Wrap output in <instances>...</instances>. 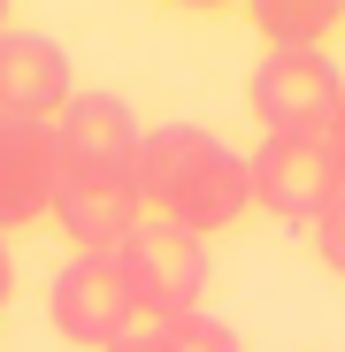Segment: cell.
Listing matches in <instances>:
<instances>
[{
    "label": "cell",
    "instance_id": "cell-1",
    "mask_svg": "<svg viewBox=\"0 0 345 352\" xmlns=\"http://www.w3.org/2000/svg\"><path fill=\"white\" fill-rule=\"evenodd\" d=\"M131 184H138V207L146 222H169L185 238H215L230 230L246 207H253V168L246 153H230L215 131L200 123H161L138 138V161H131Z\"/></svg>",
    "mask_w": 345,
    "mask_h": 352
},
{
    "label": "cell",
    "instance_id": "cell-2",
    "mask_svg": "<svg viewBox=\"0 0 345 352\" xmlns=\"http://www.w3.org/2000/svg\"><path fill=\"white\" fill-rule=\"evenodd\" d=\"M246 107H253L261 138H330L337 107H345V69L322 46H276L246 77Z\"/></svg>",
    "mask_w": 345,
    "mask_h": 352
},
{
    "label": "cell",
    "instance_id": "cell-3",
    "mask_svg": "<svg viewBox=\"0 0 345 352\" xmlns=\"http://www.w3.org/2000/svg\"><path fill=\"white\" fill-rule=\"evenodd\" d=\"M46 307H54V329L77 352H115L131 329H146L138 299H131V276H123V253H70Z\"/></svg>",
    "mask_w": 345,
    "mask_h": 352
},
{
    "label": "cell",
    "instance_id": "cell-4",
    "mask_svg": "<svg viewBox=\"0 0 345 352\" xmlns=\"http://www.w3.org/2000/svg\"><path fill=\"white\" fill-rule=\"evenodd\" d=\"M123 276H131L138 322L161 329V322H177V314H200L215 261H207L200 238H185V230H169V222H138V238L123 245Z\"/></svg>",
    "mask_w": 345,
    "mask_h": 352
},
{
    "label": "cell",
    "instance_id": "cell-5",
    "mask_svg": "<svg viewBox=\"0 0 345 352\" xmlns=\"http://www.w3.org/2000/svg\"><path fill=\"white\" fill-rule=\"evenodd\" d=\"M253 168V207H269L276 222H322L337 207V161H330V138H261V153L246 161Z\"/></svg>",
    "mask_w": 345,
    "mask_h": 352
},
{
    "label": "cell",
    "instance_id": "cell-6",
    "mask_svg": "<svg viewBox=\"0 0 345 352\" xmlns=\"http://www.w3.org/2000/svg\"><path fill=\"white\" fill-rule=\"evenodd\" d=\"M54 222H62V238L77 253H123L138 238V222H146L131 168H70L62 199H54Z\"/></svg>",
    "mask_w": 345,
    "mask_h": 352
},
{
    "label": "cell",
    "instance_id": "cell-7",
    "mask_svg": "<svg viewBox=\"0 0 345 352\" xmlns=\"http://www.w3.org/2000/svg\"><path fill=\"white\" fill-rule=\"evenodd\" d=\"M62 176H70V161L54 146V123H8L0 115V238L54 214Z\"/></svg>",
    "mask_w": 345,
    "mask_h": 352
},
{
    "label": "cell",
    "instance_id": "cell-8",
    "mask_svg": "<svg viewBox=\"0 0 345 352\" xmlns=\"http://www.w3.org/2000/svg\"><path fill=\"white\" fill-rule=\"evenodd\" d=\"M77 100V77H70V54L39 38V31H0V115L8 123H54Z\"/></svg>",
    "mask_w": 345,
    "mask_h": 352
},
{
    "label": "cell",
    "instance_id": "cell-9",
    "mask_svg": "<svg viewBox=\"0 0 345 352\" xmlns=\"http://www.w3.org/2000/svg\"><path fill=\"white\" fill-rule=\"evenodd\" d=\"M138 115L123 92H77L62 115H54V146H62L70 168H131L138 161Z\"/></svg>",
    "mask_w": 345,
    "mask_h": 352
},
{
    "label": "cell",
    "instance_id": "cell-10",
    "mask_svg": "<svg viewBox=\"0 0 345 352\" xmlns=\"http://www.w3.org/2000/svg\"><path fill=\"white\" fill-rule=\"evenodd\" d=\"M246 16L276 54V46H322V31L345 23V0H253Z\"/></svg>",
    "mask_w": 345,
    "mask_h": 352
},
{
    "label": "cell",
    "instance_id": "cell-11",
    "mask_svg": "<svg viewBox=\"0 0 345 352\" xmlns=\"http://www.w3.org/2000/svg\"><path fill=\"white\" fill-rule=\"evenodd\" d=\"M161 344H169V352H246V337L230 329L222 314H207V307H200V314H177V322H161Z\"/></svg>",
    "mask_w": 345,
    "mask_h": 352
},
{
    "label": "cell",
    "instance_id": "cell-12",
    "mask_svg": "<svg viewBox=\"0 0 345 352\" xmlns=\"http://www.w3.org/2000/svg\"><path fill=\"white\" fill-rule=\"evenodd\" d=\"M315 253H322V268H330V276H345V192H337V207L315 222Z\"/></svg>",
    "mask_w": 345,
    "mask_h": 352
},
{
    "label": "cell",
    "instance_id": "cell-13",
    "mask_svg": "<svg viewBox=\"0 0 345 352\" xmlns=\"http://www.w3.org/2000/svg\"><path fill=\"white\" fill-rule=\"evenodd\" d=\"M115 352H169V344H161V329H131V337L115 344Z\"/></svg>",
    "mask_w": 345,
    "mask_h": 352
},
{
    "label": "cell",
    "instance_id": "cell-14",
    "mask_svg": "<svg viewBox=\"0 0 345 352\" xmlns=\"http://www.w3.org/2000/svg\"><path fill=\"white\" fill-rule=\"evenodd\" d=\"M330 161H337V184H345V107H337V123H330Z\"/></svg>",
    "mask_w": 345,
    "mask_h": 352
},
{
    "label": "cell",
    "instance_id": "cell-15",
    "mask_svg": "<svg viewBox=\"0 0 345 352\" xmlns=\"http://www.w3.org/2000/svg\"><path fill=\"white\" fill-rule=\"evenodd\" d=\"M8 291H16V261H8V238H0V307H8Z\"/></svg>",
    "mask_w": 345,
    "mask_h": 352
},
{
    "label": "cell",
    "instance_id": "cell-16",
    "mask_svg": "<svg viewBox=\"0 0 345 352\" xmlns=\"http://www.w3.org/2000/svg\"><path fill=\"white\" fill-rule=\"evenodd\" d=\"M0 31H8V8H0Z\"/></svg>",
    "mask_w": 345,
    "mask_h": 352
}]
</instances>
